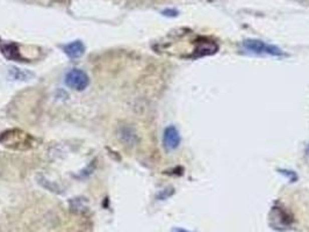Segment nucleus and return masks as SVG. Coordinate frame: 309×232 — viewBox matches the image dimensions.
<instances>
[{"mask_svg":"<svg viewBox=\"0 0 309 232\" xmlns=\"http://www.w3.org/2000/svg\"><path fill=\"white\" fill-rule=\"evenodd\" d=\"M11 73H12V77L14 79H26V78H28V75L33 76V73L22 71L21 69H17V68L11 69Z\"/></svg>","mask_w":309,"mask_h":232,"instance_id":"obj_6","label":"nucleus"},{"mask_svg":"<svg viewBox=\"0 0 309 232\" xmlns=\"http://www.w3.org/2000/svg\"><path fill=\"white\" fill-rule=\"evenodd\" d=\"M163 143L164 146L168 150H175L180 144V136L178 130L175 127H168L164 131L163 136Z\"/></svg>","mask_w":309,"mask_h":232,"instance_id":"obj_3","label":"nucleus"},{"mask_svg":"<svg viewBox=\"0 0 309 232\" xmlns=\"http://www.w3.org/2000/svg\"><path fill=\"white\" fill-rule=\"evenodd\" d=\"M244 46L246 49H249L250 51H253V53L257 54H268V55H274V56L281 55L280 49H278L277 47L270 46V44L262 41H257V40H250V41H246L244 43Z\"/></svg>","mask_w":309,"mask_h":232,"instance_id":"obj_2","label":"nucleus"},{"mask_svg":"<svg viewBox=\"0 0 309 232\" xmlns=\"http://www.w3.org/2000/svg\"><path fill=\"white\" fill-rule=\"evenodd\" d=\"M64 53L70 58H79L85 53V46L82 41H75L64 46Z\"/></svg>","mask_w":309,"mask_h":232,"instance_id":"obj_5","label":"nucleus"},{"mask_svg":"<svg viewBox=\"0 0 309 232\" xmlns=\"http://www.w3.org/2000/svg\"><path fill=\"white\" fill-rule=\"evenodd\" d=\"M65 84L75 91H84L90 84V78L83 70L73 69L65 76Z\"/></svg>","mask_w":309,"mask_h":232,"instance_id":"obj_1","label":"nucleus"},{"mask_svg":"<svg viewBox=\"0 0 309 232\" xmlns=\"http://www.w3.org/2000/svg\"><path fill=\"white\" fill-rule=\"evenodd\" d=\"M119 138L122 141L123 144L127 146L135 145L136 142H137V136H136L134 129L127 126L121 127L119 129Z\"/></svg>","mask_w":309,"mask_h":232,"instance_id":"obj_4","label":"nucleus"},{"mask_svg":"<svg viewBox=\"0 0 309 232\" xmlns=\"http://www.w3.org/2000/svg\"><path fill=\"white\" fill-rule=\"evenodd\" d=\"M174 232H187V231L183 230V229H175V230H174Z\"/></svg>","mask_w":309,"mask_h":232,"instance_id":"obj_7","label":"nucleus"}]
</instances>
